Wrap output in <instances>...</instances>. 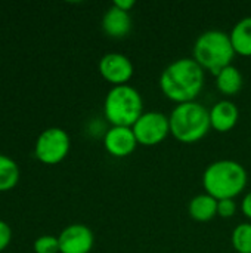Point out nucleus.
<instances>
[{"label": "nucleus", "mask_w": 251, "mask_h": 253, "mask_svg": "<svg viewBox=\"0 0 251 253\" xmlns=\"http://www.w3.org/2000/svg\"><path fill=\"white\" fill-rule=\"evenodd\" d=\"M203 185L206 193L216 200L235 199L247 185V170L238 162L217 160L204 170Z\"/></svg>", "instance_id": "2"}, {"label": "nucleus", "mask_w": 251, "mask_h": 253, "mask_svg": "<svg viewBox=\"0 0 251 253\" xmlns=\"http://www.w3.org/2000/svg\"><path fill=\"white\" fill-rule=\"evenodd\" d=\"M204 70L192 58L170 62L160 76L161 92L178 104L192 102L204 86Z\"/></svg>", "instance_id": "1"}, {"label": "nucleus", "mask_w": 251, "mask_h": 253, "mask_svg": "<svg viewBox=\"0 0 251 253\" xmlns=\"http://www.w3.org/2000/svg\"><path fill=\"white\" fill-rule=\"evenodd\" d=\"M33 249L36 253H59V240L55 236L44 234L34 240Z\"/></svg>", "instance_id": "18"}, {"label": "nucleus", "mask_w": 251, "mask_h": 253, "mask_svg": "<svg viewBox=\"0 0 251 253\" xmlns=\"http://www.w3.org/2000/svg\"><path fill=\"white\" fill-rule=\"evenodd\" d=\"M232 246L238 253H251V224H240L234 230Z\"/></svg>", "instance_id": "17"}, {"label": "nucleus", "mask_w": 251, "mask_h": 253, "mask_svg": "<svg viewBox=\"0 0 251 253\" xmlns=\"http://www.w3.org/2000/svg\"><path fill=\"white\" fill-rule=\"evenodd\" d=\"M243 83H244V79H243V74L241 71L234 67V65H229L226 68H223L222 71H219L216 74V84H217V89L219 92H222L223 95H229V96H234L237 95L241 89H243Z\"/></svg>", "instance_id": "15"}, {"label": "nucleus", "mask_w": 251, "mask_h": 253, "mask_svg": "<svg viewBox=\"0 0 251 253\" xmlns=\"http://www.w3.org/2000/svg\"><path fill=\"white\" fill-rule=\"evenodd\" d=\"M238 119H240L238 107L232 101H228V99L219 101L210 110L212 127L220 133H225L234 129L235 125L238 123Z\"/></svg>", "instance_id": "12"}, {"label": "nucleus", "mask_w": 251, "mask_h": 253, "mask_svg": "<svg viewBox=\"0 0 251 253\" xmlns=\"http://www.w3.org/2000/svg\"><path fill=\"white\" fill-rule=\"evenodd\" d=\"M102 30L112 39H123L132 31V16L129 12L111 6L102 16Z\"/></svg>", "instance_id": "11"}, {"label": "nucleus", "mask_w": 251, "mask_h": 253, "mask_svg": "<svg viewBox=\"0 0 251 253\" xmlns=\"http://www.w3.org/2000/svg\"><path fill=\"white\" fill-rule=\"evenodd\" d=\"M10 242H12V228L6 221L0 219V252L7 249Z\"/></svg>", "instance_id": "20"}, {"label": "nucleus", "mask_w": 251, "mask_h": 253, "mask_svg": "<svg viewBox=\"0 0 251 253\" xmlns=\"http://www.w3.org/2000/svg\"><path fill=\"white\" fill-rule=\"evenodd\" d=\"M104 145L111 156L127 157L136 150L138 139L132 127L112 126L111 129H108V132L104 136Z\"/></svg>", "instance_id": "10"}, {"label": "nucleus", "mask_w": 251, "mask_h": 253, "mask_svg": "<svg viewBox=\"0 0 251 253\" xmlns=\"http://www.w3.org/2000/svg\"><path fill=\"white\" fill-rule=\"evenodd\" d=\"M112 4H114V6H117V7H118V9H121V10L130 12V9L135 6V1H133V0H115Z\"/></svg>", "instance_id": "22"}, {"label": "nucleus", "mask_w": 251, "mask_h": 253, "mask_svg": "<svg viewBox=\"0 0 251 253\" xmlns=\"http://www.w3.org/2000/svg\"><path fill=\"white\" fill-rule=\"evenodd\" d=\"M99 73L108 83L114 86L127 84L133 76V64L126 55L111 52L101 58Z\"/></svg>", "instance_id": "9"}, {"label": "nucleus", "mask_w": 251, "mask_h": 253, "mask_svg": "<svg viewBox=\"0 0 251 253\" xmlns=\"http://www.w3.org/2000/svg\"><path fill=\"white\" fill-rule=\"evenodd\" d=\"M235 50L229 34L220 30H209L198 36L194 44V59L203 70L217 74L232 65Z\"/></svg>", "instance_id": "4"}, {"label": "nucleus", "mask_w": 251, "mask_h": 253, "mask_svg": "<svg viewBox=\"0 0 251 253\" xmlns=\"http://www.w3.org/2000/svg\"><path fill=\"white\" fill-rule=\"evenodd\" d=\"M237 212V203L234 199L217 200V215L220 218H232Z\"/></svg>", "instance_id": "19"}, {"label": "nucleus", "mask_w": 251, "mask_h": 253, "mask_svg": "<svg viewBox=\"0 0 251 253\" xmlns=\"http://www.w3.org/2000/svg\"><path fill=\"white\" fill-rule=\"evenodd\" d=\"M104 113L112 126L132 127L143 114V99L129 84L114 86L105 96Z\"/></svg>", "instance_id": "5"}, {"label": "nucleus", "mask_w": 251, "mask_h": 253, "mask_svg": "<svg viewBox=\"0 0 251 253\" xmlns=\"http://www.w3.org/2000/svg\"><path fill=\"white\" fill-rule=\"evenodd\" d=\"M71 141L62 127H47L36 139L34 154L44 165H58L70 153Z\"/></svg>", "instance_id": "6"}, {"label": "nucleus", "mask_w": 251, "mask_h": 253, "mask_svg": "<svg viewBox=\"0 0 251 253\" xmlns=\"http://www.w3.org/2000/svg\"><path fill=\"white\" fill-rule=\"evenodd\" d=\"M59 253H90L95 245L92 230L84 224H71L58 236Z\"/></svg>", "instance_id": "8"}, {"label": "nucleus", "mask_w": 251, "mask_h": 253, "mask_svg": "<svg viewBox=\"0 0 251 253\" xmlns=\"http://www.w3.org/2000/svg\"><path fill=\"white\" fill-rule=\"evenodd\" d=\"M138 144L154 147L163 142L170 133L169 117L160 111H146L132 126Z\"/></svg>", "instance_id": "7"}, {"label": "nucleus", "mask_w": 251, "mask_h": 253, "mask_svg": "<svg viewBox=\"0 0 251 253\" xmlns=\"http://www.w3.org/2000/svg\"><path fill=\"white\" fill-rule=\"evenodd\" d=\"M229 37L235 53L243 56H251V16L238 21L234 25Z\"/></svg>", "instance_id": "14"}, {"label": "nucleus", "mask_w": 251, "mask_h": 253, "mask_svg": "<svg viewBox=\"0 0 251 253\" xmlns=\"http://www.w3.org/2000/svg\"><path fill=\"white\" fill-rule=\"evenodd\" d=\"M189 215L198 222H207L217 215V200L210 194L195 196L189 202Z\"/></svg>", "instance_id": "13"}, {"label": "nucleus", "mask_w": 251, "mask_h": 253, "mask_svg": "<svg viewBox=\"0 0 251 253\" xmlns=\"http://www.w3.org/2000/svg\"><path fill=\"white\" fill-rule=\"evenodd\" d=\"M19 176L21 170L18 163L12 157L0 153V193L15 188L19 182Z\"/></svg>", "instance_id": "16"}, {"label": "nucleus", "mask_w": 251, "mask_h": 253, "mask_svg": "<svg viewBox=\"0 0 251 253\" xmlns=\"http://www.w3.org/2000/svg\"><path fill=\"white\" fill-rule=\"evenodd\" d=\"M241 211H243V213H244L247 218H250L251 219V191L244 197V200H243V203H241Z\"/></svg>", "instance_id": "21"}, {"label": "nucleus", "mask_w": 251, "mask_h": 253, "mask_svg": "<svg viewBox=\"0 0 251 253\" xmlns=\"http://www.w3.org/2000/svg\"><path fill=\"white\" fill-rule=\"evenodd\" d=\"M170 133L183 144H194L203 139L210 127V110L203 104L192 101L178 104V107L169 116Z\"/></svg>", "instance_id": "3"}]
</instances>
